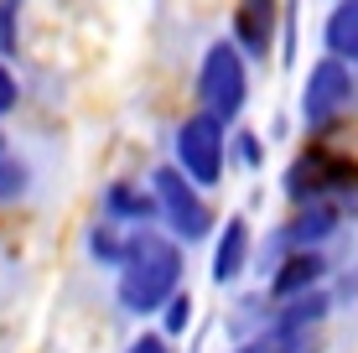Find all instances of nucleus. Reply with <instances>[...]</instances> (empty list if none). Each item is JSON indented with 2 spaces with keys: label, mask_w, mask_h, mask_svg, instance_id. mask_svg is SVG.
I'll list each match as a JSON object with an SVG mask.
<instances>
[{
  "label": "nucleus",
  "mask_w": 358,
  "mask_h": 353,
  "mask_svg": "<svg viewBox=\"0 0 358 353\" xmlns=\"http://www.w3.org/2000/svg\"><path fill=\"white\" fill-rule=\"evenodd\" d=\"M182 286V245L166 234H130L125 260H120V307L125 312H162V301Z\"/></svg>",
  "instance_id": "nucleus-1"
},
{
  "label": "nucleus",
  "mask_w": 358,
  "mask_h": 353,
  "mask_svg": "<svg viewBox=\"0 0 358 353\" xmlns=\"http://www.w3.org/2000/svg\"><path fill=\"white\" fill-rule=\"evenodd\" d=\"M197 99H203L208 115L224 120V125L244 109V99H250V73H244V52L234 42H213L203 52V68H197Z\"/></svg>",
  "instance_id": "nucleus-2"
},
{
  "label": "nucleus",
  "mask_w": 358,
  "mask_h": 353,
  "mask_svg": "<svg viewBox=\"0 0 358 353\" xmlns=\"http://www.w3.org/2000/svg\"><path fill=\"white\" fill-rule=\"evenodd\" d=\"M151 192H156V213L166 218L171 239H182V245H197V239L213 234V208L203 203L197 182L182 177L177 166H162V172L151 177Z\"/></svg>",
  "instance_id": "nucleus-3"
},
{
  "label": "nucleus",
  "mask_w": 358,
  "mask_h": 353,
  "mask_svg": "<svg viewBox=\"0 0 358 353\" xmlns=\"http://www.w3.org/2000/svg\"><path fill=\"white\" fill-rule=\"evenodd\" d=\"M177 172L192 177L197 187H218L224 182V120L197 109L177 125Z\"/></svg>",
  "instance_id": "nucleus-4"
},
{
  "label": "nucleus",
  "mask_w": 358,
  "mask_h": 353,
  "mask_svg": "<svg viewBox=\"0 0 358 353\" xmlns=\"http://www.w3.org/2000/svg\"><path fill=\"white\" fill-rule=\"evenodd\" d=\"M348 104H353V73L343 57H322L312 73H306V94H301V120L312 130H327L338 115H348Z\"/></svg>",
  "instance_id": "nucleus-5"
},
{
  "label": "nucleus",
  "mask_w": 358,
  "mask_h": 353,
  "mask_svg": "<svg viewBox=\"0 0 358 353\" xmlns=\"http://www.w3.org/2000/svg\"><path fill=\"white\" fill-rule=\"evenodd\" d=\"M332 187H358V166L343 161V156H332V151H306L286 177V192L296 203L317 198V192H332Z\"/></svg>",
  "instance_id": "nucleus-6"
},
{
  "label": "nucleus",
  "mask_w": 358,
  "mask_h": 353,
  "mask_svg": "<svg viewBox=\"0 0 358 353\" xmlns=\"http://www.w3.org/2000/svg\"><path fill=\"white\" fill-rule=\"evenodd\" d=\"M275 16H280L275 0H239L234 6V42H239V52L265 57L275 47Z\"/></svg>",
  "instance_id": "nucleus-7"
},
{
  "label": "nucleus",
  "mask_w": 358,
  "mask_h": 353,
  "mask_svg": "<svg viewBox=\"0 0 358 353\" xmlns=\"http://www.w3.org/2000/svg\"><path fill=\"white\" fill-rule=\"evenodd\" d=\"M244 265H250V224L234 213L229 224H224V234H218V245H213V281L218 286L239 281Z\"/></svg>",
  "instance_id": "nucleus-8"
},
{
  "label": "nucleus",
  "mask_w": 358,
  "mask_h": 353,
  "mask_svg": "<svg viewBox=\"0 0 358 353\" xmlns=\"http://www.w3.org/2000/svg\"><path fill=\"white\" fill-rule=\"evenodd\" d=\"M322 271H327V260L317 250H291L286 260H280L275 281H270V296L286 301V296H296V291H312L317 281H322Z\"/></svg>",
  "instance_id": "nucleus-9"
},
{
  "label": "nucleus",
  "mask_w": 358,
  "mask_h": 353,
  "mask_svg": "<svg viewBox=\"0 0 358 353\" xmlns=\"http://www.w3.org/2000/svg\"><path fill=\"white\" fill-rule=\"evenodd\" d=\"M332 229H338V208H332V203L306 198V208L286 224V234H280V239H286V245H296V250H317Z\"/></svg>",
  "instance_id": "nucleus-10"
},
{
  "label": "nucleus",
  "mask_w": 358,
  "mask_h": 353,
  "mask_svg": "<svg viewBox=\"0 0 358 353\" xmlns=\"http://www.w3.org/2000/svg\"><path fill=\"white\" fill-rule=\"evenodd\" d=\"M104 218L109 224H151L156 218V192L135 187V182H115L104 192Z\"/></svg>",
  "instance_id": "nucleus-11"
},
{
  "label": "nucleus",
  "mask_w": 358,
  "mask_h": 353,
  "mask_svg": "<svg viewBox=\"0 0 358 353\" xmlns=\"http://www.w3.org/2000/svg\"><path fill=\"white\" fill-rule=\"evenodd\" d=\"M327 317V296L322 291H296V296H286V307H280V322H275V333H286V338H306V327H317Z\"/></svg>",
  "instance_id": "nucleus-12"
},
{
  "label": "nucleus",
  "mask_w": 358,
  "mask_h": 353,
  "mask_svg": "<svg viewBox=\"0 0 358 353\" xmlns=\"http://www.w3.org/2000/svg\"><path fill=\"white\" fill-rule=\"evenodd\" d=\"M322 36H327V52L332 57L358 63V0H338V6H332Z\"/></svg>",
  "instance_id": "nucleus-13"
},
{
  "label": "nucleus",
  "mask_w": 358,
  "mask_h": 353,
  "mask_svg": "<svg viewBox=\"0 0 358 353\" xmlns=\"http://www.w3.org/2000/svg\"><path fill=\"white\" fill-rule=\"evenodd\" d=\"M125 245H130V239H120L109 218H104V224L94 229V239H89V250H94V254H99L104 265H120V260H125Z\"/></svg>",
  "instance_id": "nucleus-14"
},
{
  "label": "nucleus",
  "mask_w": 358,
  "mask_h": 353,
  "mask_svg": "<svg viewBox=\"0 0 358 353\" xmlns=\"http://www.w3.org/2000/svg\"><path fill=\"white\" fill-rule=\"evenodd\" d=\"M162 312H166V338H177L182 327L192 322V296L187 291H171V296L162 301Z\"/></svg>",
  "instance_id": "nucleus-15"
},
{
  "label": "nucleus",
  "mask_w": 358,
  "mask_h": 353,
  "mask_svg": "<svg viewBox=\"0 0 358 353\" xmlns=\"http://www.w3.org/2000/svg\"><path fill=\"white\" fill-rule=\"evenodd\" d=\"M234 353H301V338H286V333H265V338H250Z\"/></svg>",
  "instance_id": "nucleus-16"
},
{
  "label": "nucleus",
  "mask_w": 358,
  "mask_h": 353,
  "mask_svg": "<svg viewBox=\"0 0 358 353\" xmlns=\"http://www.w3.org/2000/svg\"><path fill=\"white\" fill-rule=\"evenodd\" d=\"M21 187H27V166H21V161H6V151H0V203L16 198Z\"/></svg>",
  "instance_id": "nucleus-17"
},
{
  "label": "nucleus",
  "mask_w": 358,
  "mask_h": 353,
  "mask_svg": "<svg viewBox=\"0 0 358 353\" xmlns=\"http://www.w3.org/2000/svg\"><path fill=\"white\" fill-rule=\"evenodd\" d=\"M0 52H16V0H0Z\"/></svg>",
  "instance_id": "nucleus-18"
},
{
  "label": "nucleus",
  "mask_w": 358,
  "mask_h": 353,
  "mask_svg": "<svg viewBox=\"0 0 358 353\" xmlns=\"http://www.w3.org/2000/svg\"><path fill=\"white\" fill-rule=\"evenodd\" d=\"M16 99H21V89H16V78H10V68L0 63V115H10Z\"/></svg>",
  "instance_id": "nucleus-19"
},
{
  "label": "nucleus",
  "mask_w": 358,
  "mask_h": 353,
  "mask_svg": "<svg viewBox=\"0 0 358 353\" xmlns=\"http://www.w3.org/2000/svg\"><path fill=\"white\" fill-rule=\"evenodd\" d=\"M125 353H171V348H166V333H141Z\"/></svg>",
  "instance_id": "nucleus-20"
},
{
  "label": "nucleus",
  "mask_w": 358,
  "mask_h": 353,
  "mask_svg": "<svg viewBox=\"0 0 358 353\" xmlns=\"http://www.w3.org/2000/svg\"><path fill=\"white\" fill-rule=\"evenodd\" d=\"M239 145H244V161H250V166H255V161H260V145H255V136H244Z\"/></svg>",
  "instance_id": "nucleus-21"
},
{
  "label": "nucleus",
  "mask_w": 358,
  "mask_h": 353,
  "mask_svg": "<svg viewBox=\"0 0 358 353\" xmlns=\"http://www.w3.org/2000/svg\"><path fill=\"white\" fill-rule=\"evenodd\" d=\"M0 151H6V136H0Z\"/></svg>",
  "instance_id": "nucleus-22"
}]
</instances>
